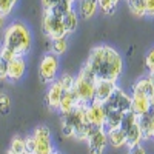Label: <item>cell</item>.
Listing matches in <instances>:
<instances>
[{
  "mask_svg": "<svg viewBox=\"0 0 154 154\" xmlns=\"http://www.w3.org/2000/svg\"><path fill=\"white\" fill-rule=\"evenodd\" d=\"M57 80L60 82V85H62V88H63V91L72 89V85H74V75L65 72V74H62L60 77H57Z\"/></svg>",
  "mask_w": 154,
  "mask_h": 154,
  "instance_id": "cell-27",
  "label": "cell"
},
{
  "mask_svg": "<svg viewBox=\"0 0 154 154\" xmlns=\"http://www.w3.org/2000/svg\"><path fill=\"white\" fill-rule=\"evenodd\" d=\"M117 88V83L114 80H106V79H97L96 82V89H94V100L97 102H105L112 96V93Z\"/></svg>",
  "mask_w": 154,
  "mask_h": 154,
  "instance_id": "cell-14",
  "label": "cell"
},
{
  "mask_svg": "<svg viewBox=\"0 0 154 154\" xmlns=\"http://www.w3.org/2000/svg\"><path fill=\"white\" fill-rule=\"evenodd\" d=\"M31 137H32V143H34L31 154H51L54 151L53 140H51V131L48 126L45 125L37 126Z\"/></svg>",
  "mask_w": 154,
  "mask_h": 154,
  "instance_id": "cell-8",
  "label": "cell"
},
{
  "mask_svg": "<svg viewBox=\"0 0 154 154\" xmlns=\"http://www.w3.org/2000/svg\"><path fill=\"white\" fill-rule=\"evenodd\" d=\"M32 45V35L29 28L23 22H12L3 32L2 46L11 49L17 56H26Z\"/></svg>",
  "mask_w": 154,
  "mask_h": 154,
  "instance_id": "cell-3",
  "label": "cell"
},
{
  "mask_svg": "<svg viewBox=\"0 0 154 154\" xmlns=\"http://www.w3.org/2000/svg\"><path fill=\"white\" fill-rule=\"evenodd\" d=\"M128 154H146V151H145V148L142 146V143H140V145H136V146L130 148Z\"/></svg>",
  "mask_w": 154,
  "mask_h": 154,
  "instance_id": "cell-32",
  "label": "cell"
},
{
  "mask_svg": "<svg viewBox=\"0 0 154 154\" xmlns=\"http://www.w3.org/2000/svg\"><path fill=\"white\" fill-rule=\"evenodd\" d=\"M96 82L97 77L96 74L89 69L86 65H83L74 77V85H72V91L79 100V103L82 105H88L94 100V89H96Z\"/></svg>",
  "mask_w": 154,
  "mask_h": 154,
  "instance_id": "cell-4",
  "label": "cell"
},
{
  "mask_svg": "<svg viewBox=\"0 0 154 154\" xmlns=\"http://www.w3.org/2000/svg\"><path fill=\"white\" fill-rule=\"evenodd\" d=\"M143 3H145V12H146V16L154 17V0H143Z\"/></svg>",
  "mask_w": 154,
  "mask_h": 154,
  "instance_id": "cell-30",
  "label": "cell"
},
{
  "mask_svg": "<svg viewBox=\"0 0 154 154\" xmlns=\"http://www.w3.org/2000/svg\"><path fill=\"white\" fill-rule=\"evenodd\" d=\"M112 2H114L116 5H119V2H120V0H112Z\"/></svg>",
  "mask_w": 154,
  "mask_h": 154,
  "instance_id": "cell-36",
  "label": "cell"
},
{
  "mask_svg": "<svg viewBox=\"0 0 154 154\" xmlns=\"http://www.w3.org/2000/svg\"><path fill=\"white\" fill-rule=\"evenodd\" d=\"M103 106H105V111L126 112V111H130V106H131V96L125 89L117 86L116 91L112 93V96L103 103Z\"/></svg>",
  "mask_w": 154,
  "mask_h": 154,
  "instance_id": "cell-9",
  "label": "cell"
},
{
  "mask_svg": "<svg viewBox=\"0 0 154 154\" xmlns=\"http://www.w3.org/2000/svg\"><path fill=\"white\" fill-rule=\"evenodd\" d=\"M51 154H62V152H59V151H53V152H51Z\"/></svg>",
  "mask_w": 154,
  "mask_h": 154,
  "instance_id": "cell-37",
  "label": "cell"
},
{
  "mask_svg": "<svg viewBox=\"0 0 154 154\" xmlns=\"http://www.w3.org/2000/svg\"><path fill=\"white\" fill-rule=\"evenodd\" d=\"M59 56L48 53L42 57L40 65H38V77H40V82L49 85L51 82H54L57 79V72H59Z\"/></svg>",
  "mask_w": 154,
  "mask_h": 154,
  "instance_id": "cell-7",
  "label": "cell"
},
{
  "mask_svg": "<svg viewBox=\"0 0 154 154\" xmlns=\"http://www.w3.org/2000/svg\"><path fill=\"white\" fill-rule=\"evenodd\" d=\"M19 0H0V14L8 17L12 14V11L16 9Z\"/></svg>",
  "mask_w": 154,
  "mask_h": 154,
  "instance_id": "cell-23",
  "label": "cell"
},
{
  "mask_svg": "<svg viewBox=\"0 0 154 154\" xmlns=\"http://www.w3.org/2000/svg\"><path fill=\"white\" fill-rule=\"evenodd\" d=\"M77 105H79V100H77L74 91H72V89H68V91H63L57 111H60V114H66V112H69L72 108H75ZM80 105H82V103H80Z\"/></svg>",
  "mask_w": 154,
  "mask_h": 154,
  "instance_id": "cell-17",
  "label": "cell"
},
{
  "mask_svg": "<svg viewBox=\"0 0 154 154\" xmlns=\"http://www.w3.org/2000/svg\"><path fill=\"white\" fill-rule=\"evenodd\" d=\"M6 154H11V152H6Z\"/></svg>",
  "mask_w": 154,
  "mask_h": 154,
  "instance_id": "cell-39",
  "label": "cell"
},
{
  "mask_svg": "<svg viewBox=\"0 0 154 154\" xmlns=\"http://www.w3.org/2000/svg\"><path fill=\"white\" fill-rule=\"evenodd\" d=\"M26 74V60L23 56H17L6 63V80L19 82Z\"/></svg>",
  "mask_w": 154,
  "mask_h": 154,
  "instance_id": "cell-13",
  "label": "cell"
},
{
  "mask_svg": "<svg viewBox=\"0 0 154 154\" xmlns=\"http://www.w3.org/2000/svg\"><path fill=\"white\" fill-rule=\"evenodd\" d=\"M5 22H6V17L0 14V29H3V28H5Z\"/></svg>",
  "mask_w": 154,
  "mask_h": 154,
  "instance_id": "cell-33",
  "label": "cell"
},
{
  "mask_svg": "<svg viewBox=\"0 0 154 154\" xmlns=\"http://www.w3.org/2000/svg\"><path fill=\"white\" fill-rule=\"evenodd\" d=\"M60 3V0H42V6H43V11L45 9H51Z\"/></svg>",
  "mask_w": 154,
  "mask_h": 154,
  "instance_id": "cell-31",
  "label": "cell"
},
{
  "mask_svg": "<svg viewBox=\"0 0 154 154\" xmlns=\"http://www.w3.org/2000/svg\"><path fill=\"white\" fill-rule=\"evenodd\" d=\"M131 106H130V109L134 112V114H137V116H143V114H146L149 109H151V103H149V97L145 94V93H142L139 88H136L134 85H133V88H131Z\"/></svg>",
  "mask_w": 154,
  "mask_h": 154,
  "instance_id": "cell-12",
  "label": "cell"
},
{
  "mask_svg": "<svg viewBox=\"0 0 154 154\" xmlns=\"http://www.w3.org/2000/svg\"><path fill=\"white\" fill-rule=\"evenodd\" d=\"M62 22H63V28H65L66 35L75 32L77 26H79V14H77V11L72 8L68 12H65L62 17Z\"/></svg>",
  "mask_w": 154,
  "mask_h": 154,
  "instance_id": "cell-19",
  "label": "cell"
},
{
  "mask_svg": "<svg viewBox=\"0 0 154 154\" xmlns=\"http://www.w3.org/2000/svg\"><path fill=\"white\" fill-rule=\"evenodd\" d=\"M62 17L63 16L57 14V12L51 11V9H45V12H43L42 28H43L45 35L49 37L51 40H54V38H60V37H66Z\"/></svg>",
  "mask_w": 154,
  "mask_h": 154,
  "instance_id": "cell-6",
  "label": "cell"
},
{
  "mask_svg": "<svg viewBox=\"0 0 154 154\" xmlns=\"http://www.w3.org/2000/svg\"><path fill=\"white\" fill-rule=\"evenodd\" d=\"M106 139H108V143L112 148H123V146H126V134H125V131L122 130L120 126L106 130Z\"/></svg>",
  "mask_w": 154,
  "mask_h": 154,
  "instance_id": "cell-16",
  "label": "cell"
},
{
  "mask_svg": "<svg viewBox=\"0 0 154 154\" xmlns=\"http://www.w3.org/2000/svg\"><path fill=\"white\" fill-rule=\"evenodd\" d=\"M14 57H17L16 53H12L11 49H8L5 46H0V59H2L3 62H9V60H12Z\"/></svg>",
  "mask_w": 154,
  "mask_h": 154,
  "instance_id": "cell-29",
  "label": "cell"
},
{
  "mask_svg": "<svg viewBox=\"0 0 154 154\" xmlns=\"http://www.w3.org/2000/svg\"><path fill=\"white\" fill-rule=\"evenodd\" d=\"M94 126L88 122L85 114V105H77L69 112L62 114V133L66 137H75L79 140H86L93 133Z\"/></svg>",
  "mask_w": 154,
  "mask_h": 154,
  "instance_id": "cell-2",
  "label": "cell"
},
{
  "mask_svg": "<svg viewBox=\"0 0 154 154\" xmlns=\"http://www.w3.org/2000/svg\"><path fill=\"white\" fill-rule=\"evenodd\" d=\"M134 86H136V88H139L142 93H145L148 97L154 93V86H152V83L149 82L148 75H146V77H142V79H139V80L134 83Z\"/></svg>",
  "mask_w": 154,
  "mask_h": 154,
  "instance_id": "cell-24",
  "label": "cell"
},
{
  "mask_svg": "<svg viewBox=\"0 0 154 154\" xmlns=\"http://www.w3.org/2000/svg\"><path fill=\"white\" fill-rule=\"evenodd\" d=\"M119 126L126 134V146L128 148H133L136 145L142 143L143 139H142V133H140V128H139V116L134 114L131 109L123 114Z\"/></svg>",
  "mask_w": 154,
  "mask_h": 154,
  "instance_id": "cell-5",
  "label": "cell"
},
{
  "mask_svg": "<svg viewBox=\"0 0 154 154\" xmlns=\"http://www.w3.org/2000/svg\"><path fill=\"white\" fill-rule=\"evenodd\" d=\"M8 152H11V154H25V152H26V146H25V137L17 136V137L12 139Z\"/></svg>",
  "mask_w": 154,
  "mask_h": 154,
  "instance_id": "cell-21",
  "label": "cell"
},
{
  "mask_svg": "<svg viewBox=\"0 0 154 154\" xmlns=\"http://www.w3.org/2000/svg\"><path fill=\"white\" fill-rule=\"evenodd\" d=\"M148 79H149V82H151V83H152V86H154V71L148 72Z\"/></svg>",
  "mask_w": 154,
  "mask_h": 154,
  "instance_id": "cell-34",
  "label": "cell"
},
{
  "mask_svg": "<svg viewBox=\"0 0 154 154\" xmlns=\"http://www.w3.org/2000/svg\"><path fill=\"white\" fill-rule=\"evenodd\" d=\"M68 49V38L66 37H60V38H54L51 42V53L56 56H62L65 54Z\"/></svg>",
  "mask_w": 154,
  "mask_h": 154,
  "instance_id": "cell-20",
  "label": "cell"
},
{
  "mask_svg": "<svg viewBox=\"0 0 154 154\" xmlns=\"http://www.w3.org/2000/svg\"><path fill=\"white\" fill-rule=\"evenodd\" d=\"M85 114L88 122L91 123L94 128H103L105 125V106L102 102L93 100L91 103H88L85 106Z\"/></svg>",
  "mask_w": 154,
  "mask_h": 154,
  "instance_id": "cell-11",
  "label": "cell"
},
{
  "mask_svg": "<svg viewBox=\"0 0 154 154\" xmlns=\"http://www.w3.org/2000/svg\"><path fill=\"white\" fill-rule=\"evenodd\" d=\"M0 63H2V59H0Z\"/></svg>",
  "mask_w": 154,
  "mask_h": 154,
  "instance_id": "cell-38",
  "label": "cell"
},
{
  "mask_svg": "<svg viewBox=\"0 0 154 154\" xmlns=\"http://www.w3.org/2000/svg\"><path fill=\"white\" fill-rule=\"evenodd\" d=\"M85 65L96 74L97 79L117 82L123 72V59L119 51L109 45L94 46L89 51Z\"/></svg>",
  "mask_w": 154,
  "mask_h": 154,
  "instance_id": "cell-1",
  "label": "cell"
},
{
  "mask_svg": "<svg viewBox=\"0 0 154 154\" xmlns=\"http://www.w3.org/2000/svg\"><path fill=\"white\" fill-rule=\"evenodd\" d=\"M9 111H11V97L6 93L0 91V114L6 116L9 114Z\"/></svg>",
  "mask_w": 154,
  "mask_h": 154,
  "instance_id": "cell-25",
  "label": "cell"
},
{
  "mask_svg": "<svg viewBox=\"0 0 154 154\" xmlns=\"http://www.w3.org/2000/svg\"><path fill=\"white\" fill-rule=\"evenodd\" d=\"M62 94H63V88H62L60 82L56 79L54 82H51L49 86H48V91H46V96H45L46 106L49 109H53V111H57L60 99H62Z\"/></svg>",
  "mask_w": 154,
  "mask_h": 154,
  "instance_id": "cell-15",
  "label": "cell"
},
{
  "mask_svg": "<svg viewBox=\"0 0 154 154\" xmlns=\"http://www.w3.org/2000/svg\"><path fill=\"white\" fill-rule=\"evenodd\" d=\"M145 66H146L148 72L154 71V46L148 51L146 56H145Z\"/></svg>",
  "mask_w": 154,
  "mask_h": 154,
  "instance_id": "cell-28",
  "label": "cell"
},
{
  "mask_svg": "<svg viewBox=\"0 0 154 154\" xmlns=\"http://www.w3.org/2000/svg\"><path fill=\"white\" fill-rule=\"evenodd\" d=\"M63 2H65V3H68L69 6H74V3L77 2V0H63Z\"/></svg>",
  "mask_w": 154,
  "mask_h": 154,
  "instance_id": "cell-35",
  "label": "cell"
},
{
  "mask_svg": "<svg viewBox=\"0 0 154 154\" xmlns=\"http://www.w3.org/2000/svg\"><path fill=\"white\" fill-rule=\"evenodd\" d=\"M86 142H88L89 154H103V151L108 145L106 130L105 128H94L93 133L88 136Z\"/></svg>",
  "mask_w": 154,
  "mask_h": 154,
  "instance_id": "cell-10",
  "label": "cell"
},
{
  "mask_svg": "<svg viewBox=\"0 0 154 154\" xmlns=\"http://www.w3.org/2000/svg\"><path fill=\"white\" fill-rule=\"evenodd\" d=\"M97 5H99V9H102L108 16L114 14L116 8H117V5H116L112 0H97Z\"/></svg>",
  "mask_w": 154,
  "mask_h": 154,
  "instance_id": "cell-26",
  "label": "cell"
},
{
  "mask_svg": "<svg viewBox=\"0 0 154 154\" xmlns=\"http://www.w3.org/2000/svg\"><path fill=\"white\" fill-rule=\"evenodd\" d=\"M99 9L97 0H80L79 2V14L83 20H91Z\"/></svg>",
  "mask_w": 154,
  "mask_h": 154,
  "instance_id": "cell-18",
  "label": "cell"
},
{
  "mask_svg": "<svg viewBox=\"0 0 154 154\" xmlns=\"http://www.w3.org/2000/svg\"><path fill=\"white\" fill-rule=\"evenodd\" d=\"M128 6H130V9H131L133 14L137 16V17H143V16H146L143 0H128Z\"/></svg>",
  "mask_w": 154,
  "mask_h": 154,
  "instance_id": "cell-22",
  "label": "cell"
}]
</instances>
